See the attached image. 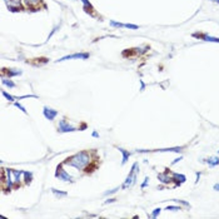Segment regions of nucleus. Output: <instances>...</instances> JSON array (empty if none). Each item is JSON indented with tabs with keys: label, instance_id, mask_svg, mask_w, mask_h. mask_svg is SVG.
Here are the masks:
<instances>
[{
	"label": "nucleus",
	"instance_id": "obj_15",
	"mask_svg": "<svg viewBox=\"0 0 219 219\" xmlns=\"http://www.w3.org/2000/svg\"><path fill=\"white\" fill-rule=\"evenodd\" d=\"M24 175H25V180H26V183H30V180H31V173H28V172H25L24 173Z\"/></svg>",
	"mask_w": 219,
	"mask_h": 219
},
{
	"label": "nucleus",
	"instance_id": "obj_21",
	"mask_svg": "<svg viewBox=\"0 0 219 219\" xmlns=\"http://www.w3.org/2000/svg\"><path fill=\"white\" fill-rule=\"evenodd\" d=\"M113 202H115V199H114V198H110V199H108V200H105L104 204H108V203H113Z\"/></svg>",
	"mask_w": 219,
	"mask_h": 219
},
{
	"label": "nucleus",
	"instance_id": "obj_11",
	"mask_svg": "<svg viewBox=\"0 0 219 219\" xmlns=\"http://www.w3.org/2000/svg\"><path fill=\"white\" fill-rule=\"evenodd\" d=\"M158 178H159L160 180H162L163 183H168V181H170V179L167 177V174H159V175H158Z\"/></svg>",
	"mask_w": 219,
	"mask_h": 219
},
{
	"label": "nucleus",
	"instance_id": "obj_23",
	"mask_svg": "<svg viewBox=\"0 0 219 219\" xmlns=\"http://www.w3.org/2000/svg\"><path fill=\"white\" fill-rule=\"evenodd\" d=\"M148 180H149V179H148V178H145V181H144V183L142 184V188H145V186H147V184H148Z\"/></svg>",
	"mask_w": 219,
	"mask_h": 219
},
{
	"label": "nucleus",
	"instance_id": "obj_1",
	"mask_svg": "<svg viewBox=\"0 0 219 219\" xmlns=\"http://www.w3.org/2000/svg\"><path fill=\"white\" fill-rule=\"evenodd\" d=\"M89 163H90V154L88 152H80V153L74 154L73 157L68 158L63 164H68V165H70V167H74L79 170H82V169L87 168V165Z\"/></svg>",
	"mask_w": 219,
	"mask_h": 219
},
{
	"label": "nucleus",
	"instance_id": "obj_5",
	"mask_svg": "<svg viewBox=\"0 0 219 219\" xmlns=\"http://www.w3.org/2000/svg\"><path fill=\"white\" fill-rule=\"evenodd\" d=\"M58 129H59L60 133H65V132H75V130H77V128H75V126H73V125H70L69 123H66L65 119H63V120H60L59 126H58Z\"/></svg>",
	"mask_w": 219,
	"mask_h": 219
},
{
	"label": "nucleus",
	"instance_id": "obj_7",
	"mask_svg": "<svg viewBox=\"0 0 219 219\" xmlns=\"http://www.w3.org/2000/svg\"><path fill=\"white\" fill-rule=\"evenodd\" d=\"M119 152L123 154L121 164H125V163H126V160H128V158H129V155H130V153H129V152H126V150H124V149H121V148H119Z\"/></svg>",
	"mask_w": 219,
	"mask_h": 219
},
{
	"label": "nucleus",
	"instance_id": "obj_6",
	"mask_svg": "<svg viewBox=\"0 0 219 219\" xmlns=\"http://www.w3.org/2000/svg\"><path fill=\"white\" fill-rule=\"evenodd\" d=\"M58 114H59V113H58V110H54V109L48 108V106H44V116H45L46 119L54 120V118H55Z\"/></svg>",
	"mask_w": 219,
	"mask_h": 219
},
{
	"label": "nucleus",
	"instance_id": "obj_18",
	"mask_svg": "<svg viewBox=\"0 0 219 219\" xmlns=\"http://www.w3.org/2000/svg\"><path fill=\"white\" fill-rule=\"evenodd\" d=\"M159 213H160V209H159V208H157V209H154V212H153L152 217H153V218H155V217L159 214Z\"/></svg>",
	"mask_w": 219,
	"mask_h": 219
},
{
	"label": "nucleus",
	"instance_id": "obj_20",
	"mask_svg": "<svg viewBox=\"0 0 219 219\" xmlns=\"http://www.w3.org/2000/svg\"><path fill=\"white\" fill-rule=\"evenodd\" d=\"M119 188H115V189H111V190H109V192H106L105 193V195H109V194H113V193H115L116 190H118Z\"/></svg>",
	"mask_w": 219,
	"mask_h": 219
},
{
	"label": "nucleus",
	"instance_id": "obj_25",
	"mask_svg": "<svg viewBox=\"0 0 219 219\" xmlns=\"http://www.w3.org/2000/svg\"><path fill=\"white\" fill-rule=\"evenodd\" d=\"M213 1H217V3H219V0H213Z\"/></svg>",
	"mask_w": 219,
	"mask_h": 219
},
{
	"label": "nucleus",
	"instance_id": "obj_17",
	"mask_svg": "<svg viewBox=\"0 0 219 219\" xmlns=\"http://www.w3.org/2000/svg\"><path fill=\"white\" fill-rule=\"evenodd\" d=\"M167 210H180V207H173V205H170V207H168L167 208Z\"/></svg>",
	"mask_w": 219,
	"mask_h": 219
},
{
	"label": "nucleus",
	"instance_id": "obj_14",
	"mask_svg": "<svg viewBox=\"0 0 219 219\" xmlns=\"http://www.w3.org/2000/svg\"><path fill=\"white\" fill-rule=\"evenodd\" d=\"M3 84L8 85V87H10V88H14V87H15V84H14L13 82H10V80H7V79H3Z\"/></svg>",
	"mask_w": 219,
	"mask_h": 219
},
{
	"label": "nucleus",
	"instance_id": "obj_26",
	"mask_svg": "<svg viewBox=\"0 0 219 219\" xmlns=\"http://www.w3.org/2000/svg\"><path fill=\"white\" fill-rule=\"evenodd\" d=\"M5 1H7V3H8V1H9V0H5Z\"/></svg>",
	"mask_w": 219,
	"mask_h": 219
},
{
	"label": "nucleus",
	"instance_id": "obj_19",
	"mask_svg": "<svg viewBox=\"0 0 219 219\" xmlns=\"http://www.w3.org/2000/svg\"><path fill=\"white\" fill-rule=\"evenodd\" d=\"M15 105H17V106H18V108H19L20 110H23V111H24V113H26V109L24 108V106H23V105H20L19 103H15Z\"/></svg>",
	"mask_w": 219,
	"mask_h": 219
},
{
	"label": "nucleus",
	"instance_id": "obj_8",
	"mask_svg": "<svg viewBox=\"0 0 219 219\" xmlns=\"http://www.w3.org/2000/svg\"><path fill=\"white\" fill-rule=\"evenodd\" d=\"M23 3L26 5V7H35L40 3V0H23Z\"/></svg>",
	"mask_w": 219,
	"mask_h": 219
},
{
	"label": "nucleus",
	"instance_id": "obj_22",
	"mask_svg": "<svg viewBox=\"0 0 219 219\" xmlns=\"http://www.w3.org/2000/svg\"><path fill=\"white\" fill-rule=\"evenodd\" d=\"M82 1L84 3V5H85V8H88V7H90V4H89V1H88V0H82Z\"/></svg>",
	"mask_w": 219,
	"mask_h": 219
},
{
	"label": "nucleus",
	"instance_id": "obj_4",
	"mask_svg": "<svg viewBox=\"0 0 219 219\" xmlns=\"http://www.w3.org/2000/svg\"><path fill=\"white\" fill-rule=\"evenodd\" d=\"M89 54L88 53H78V54H72V55H66L60 58L59 60L56 61H65V60H70V59H88Z\"/></svg>",
	"mask_w": 219,
	"mask_h": 219
},
{
	"label": "nucleus",
	"instance_id": "obj_13",
	"mask_svg": "<svg viewBox=\"0 0 219 219\" xmlns=\"http://www.w3.org/2000/svg\"><path fill=\"white\" fill-rule=\"evenodd\" d=\"M51 190H53V193H54L56 197H65V195H66V193H65V192H63V193H61V192H58V190H56V189H54V188H53Z\"/></svg>",
	"mask_w": 219,
	"mask_h": 219
},
{
	"label": "nucleus",
	"instance_id": "obj_9",
	"mask_svg": "<svg viewBox=\"0 0 219 219\" xmlns=\"http://www.w3.org/2000/svg\"><path fill=\"white\" fill-rule=\"evenodd\" d=\"M208 163H209L210 167H215V165L219 164V158H217V157H212L209 160H208Z\"/></svg>",
	"mask_w": 219,
	"mask_h": 219
},
{
	"label": "nucleus",
	"instance_id": "obj_10",
	"mask_svg": "<svg viewBox=\"0 0 219 219\" xmlns=\"http://www.w3.org/2000/svg\"><path fill=\"white\" fill-rule=\"evenodd\" d=\"M203 39L207 40V41H215V43H219V38H213V36H208V35H200Z\"/></svg>",
	"mask_w": 219,
	"mask_h": 219
},
{
	"label": "nucleus",
	"instance_id": "obj_2",
	"mask_svg": "<svg viewBox=\"0 0 219 219\" xmlns=\"http://www.w3.org/2000/svg\"><path fill=\"white\" fill-rule=\"evenodd\" d=\"M137 163L135 164H133V167H132V170H130V173L129 175L126 177V180L124 181V184H123V188H129V186L132 185H134L135 184V180H137V175H135V168H137Z\"/></svg>",
	"mask_w": 219,
	"mask_h": 219
},
{
	"label": "nucleus",
	"instance_id": "obj_3",
	"mask_svg": "<svg viewBox=\"0 0 219 219\" xmlns=\"http://www.w3.org/2000/svg\"><path fill=\"white\" fill-rule=\"evenodd\" d=\"M55 177L59 178L60 180H64V181H73V177L69 173H66L65 170L63 169L61 165L56 168V173H55Z\"/></svg>",
	"mask_w": 219,
	"mask_h": 219
},
{
	"label": "nucleus",
	"instance_id": "obj_12",
	"mask_svg": "<svg viewBox=\"0 0 219 219\" xmlns=\"http://www.w3.org/2000/svg\"><path fill=\"white\" fill-rule=\"evenodd\" d=\"M3 95H4V97H5V98H7V99H8L9 101H14L15 99H17V98H14V97H13V95H10V94H8L7 92H3Z\"/></svg>",
	"mask_w": 219,
	"mask_h": 219
},
{
	"label": "nucleus",
	"instance_id": "obj_24",
	"mask_svg": "<svg viewBox=\"0 0 219 219\" xmlns=\"http://www.w3.org/2000/svg\"><path fill=\"white\" fill-rule=\"evenodd\" d=\"M214 189H215V190H219V184H215V185H214Z\"/></svg>",
	"mask_w": 219,
	"mask_h": 219
},
{
	"label": "nucleus",
	"instance_id": "obj_16",
	"mask_svg": "<svg viewBox=\"0 0 219 219\" xmlns=\"http://www.w3.org/2000/svg\"><path fill=\"white\" fill-rule=\"evenodd\" d=\"M123 28H128V29H138L137 25H132V24H123Z\"/></svg>",
	"mask_w": 219,
	"mask_h": 219
}]
</instances>
